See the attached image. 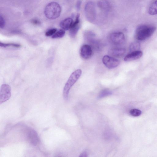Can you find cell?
I'll list each match as a JSON object with an SVG mask.
<instances>
[{"label": "cell", "mask_w": 157, "mask_h": 157, "mask_svg": "<svg viewBox=\"0 0 157 157\" xmlns=\"http://www.w3.org/2000/svg\"><path fill=\"white\" fill-rule=\"evenodd\" d=\"M5 20L1 14L0 16V27L1 28H3L5 25Z\"/></svg>", "instance_id": "obj_22"}, {"label": "cell", "mask_w": 157, "mask_h": 157, "mask_svg": "<svg viewBox=\"0 0 157 157\" xmlns=\"http://www.w3.org/2000/svg\"><path fill=\"white\" fill-rule=\"evenodd\" d=\"M87 152L86 151H84L80 154L78 157H87Z\"/></svg>", "instance_id": "obj_25"}, {"label": "cell", "mask_w": 157, "mask_h": 157, "mask_svg": "<svg viewBox=\"0 0 157 157\" xmlns=\"http://www.w3.org/2000/svg\"><path fill=\"white\" fill-rule=\"evenodd\" d=\"M57 31V29L53 28L49 29L46 32L45 35L46 36H53Z\"/></svg>", "instance_id": "obj_21"}, {"label": "cell", "mask_w": 157, "mask_h": 157, "mask_svg": "<svg viewBox=\"0 0 157 157\" xmlns=\"http://www.w3.org/2000/svg\"><path fill=\"white\" fill-rule=\"evenodd\" d=\"M31 22L32 24L36 25H39L41 24V22L40 21L36 18L32 19Z\"/></svg>", "instance_id": "obj_23"}, {"label": "cell", "mask_w": 157, "mask_h": 157, "mask_svg": "<svg viewBox=\"0 0 157 157\" xmlns=\"http://www.w3.org/2000/svg\"><path fill=\"white\" fill-rule=\"evenodd\" d=\"M92 54L91 47L88 44L83 45L80 49V54L82 57L85 59L89 58Z\"/></svg>", "instance_id": "obj_9"}, {"label": "cell", "mask_w": 157, "mask_h": 157, "mask_svg": "<svg viewBox=\"0 0 157 157\" xmlns=\"http://www.w3.org/2000/svg\"><path fill=\"white\" fill-rule=\"evenodd\" d=\"M130 114L134 117H137L140 116L141 113V111L140 110L136 109H132L130 111Z\"/></svg>", "instance_id": "obj_20"}, {"label": "cell", "mask_w": 157, "mask_h": 157, "mask_svg": "<svg viewBox=\"0 0 157 157\" xmlns=\"http://www.w3.org/2000/svg\"><path fill=\"white\" fill-rule=\"evenodd\" d=\"M143 52L140 50L132 52L125 56L124 60L125 61H130L136 60L141 58Z\"/></svg>", "instance_id": "obj_10"}, {"label": "cell", "mask_w": 157, "mask_h": 157, "mask_svg": "<svg viewBox=\"0 0 157 157\" xmlns=\"http://www.w3.org/2000/svg\"><path fill=\"white\" fill-rule=\"evenodd\" d=\"M82 1L81 0H78L77 1L76 4V8L77 10H79L80 9Z\"/></svg>", "instance_id": "obj_24"}, {"label": "cell", "mask_w": 157, "mask_h": 157, "mask_svg": "<svg viewBox=\"0 0 157 157\" xmlns=\"http://www.w3.org/2000/svg\"><path fill=\"white\" fill-rule=\"evenodd\" d=\"M73 22V20L71 18L68 17L62 20L60 22V26L62 29L67 30L70 29Z\"/></svg>", "instance_id": "obj_12"}, {"label": "cell", "mask_w": 157, "mask_h": 157, "mask_svg": "<svg viewBox=\"0 0 157 157\" xmlns=\"http://www.w3.org/2000/svg\"><path fill=\"white\" fill-rule=\"evenodd\" d=\"M0 46L1 47L6 48V47L12 46L15 48H19L21 47V45L19 44L14 43H0Z\"/></svg>", "instance_id": "obj_19"}, {"label": "cell", "mask_w": 157, "mask_h": 157, "mask_svg": "<svg viewBox=\"0 0 157 157\" xmlns=\"http://www.w3.org/2000/svg\"><path fill=\"white\" fill-rule=\"evenodd\" d=\"M84 11L85 16L90 22L94 21L96 18V10L94 3L92 1L87 2L86 4Z\"/></svg>", "instance_id": "obj_4"}, {"label": "cell", "mask_w": 157, "mask_h": 157, "mask_svg": "<svg viewBox=\"0 0 157 157\" xmlns=\"http://www.w3.org/2000/svg\"><path fill=\"white\" fill-rule=\"evenodd\" d=\"M61 9L57 2H52L49 3L45 7L44 13L46 17L50 19H55L60 15Z\"/></svg>", "instance_id": "obj_2"}, {"label": "cell", "mask_w": 157, "mask_h": 157, "mask_svg": "<svg viewBox=\"0 0 157 157\" xmlns=\"http://www.w3.org/2000/svg\"><path fill=\"white\" fill-rule=\"evenodd\" d=\"M102 61L104 65L110 69L117 67L120 63L119 60L108 55L104 56L102 58Z\"/></svg>", "instance_id": "obj_6"}, {"label": "cell", "mask_w": 157, "mask_h": 157, "mask_svg": "<svg viewBox=\"0 0 157 157\" xmlns=\"http://www.w3.org/2000/svg\"><path fill=\"white\" fill-rule=\"evenodd\" d=\"M156 30L155 27L147 25H141L137 28L135 33L136 39L144 40L151 36Z\"/></svg>", "instance_id": "obj_1"}, {"label": "cell", "mask_w": 157, "mask_h": 157, "mask_svg": "<svg viewBox=\"0 0 157 157\" xmlns=\"http://www.w3.org/2000/svg\"><path fill=\"white\" fill-rule=\"evenodd\" d=\"M111 42L116 45L123 44L125 41V37L124 33L121 32H115L111 33L109 36Z\"/></svg>", "instance_id": "obj_7"}, {"label": "cell", "mask_w": 157, "mask_h": 157, "mask_svg": "<svg viewBox=\"0 0 157 157\" xmlns=\"http://www.w3.org/2000/svg\"><path fill=\"white\" fill-rule=\"evenodd\" d=\"M82 71L78 69L74 71L71 74L66 82L63 91V95L65 100H67L70 89L80 77Z\"/></svg>", "instance_id": "obj_3"}, {"label": "cell", "mask_w": 157, "mask_h": 157, "mask_svg": "<svg viewBox=\"0 0 157 157\" xmlns=\"http://www.w3.org/2000/svg\"><path fill=\"white\" fill-rule=\"evenodd\" d=\"M148 13L151 15L157 14V0L151 4L148 9Z\"/></svg>", "instance_id": "obj_14"}, {"label": "cell", "mask_w": 157, "mask_h": 157, "mask_svg": "<svg viewBox=\"0 0 157 157\" xmlns=\"http://www.w3.org/2000/svg\"><path fill=\"white\" fill-rule=\"evenodd\" d=\"M98 5L100 8L103 10H108L110 7L109 3L105 0L99 1L98 3Z\"/></svg>", "instance_id": "obj_15"}, {"label": "cell", "mask_w": 157, "mask_h": 157, "mask_svg": "<svg viewBox=\"0 0 157 157\" xmlns=\"http://www.w3.org/2000/svg\"><path fill=\"white\" fill-rule=\"evenodd\" d=\"M65 34V30L60 29L56 32V33L52 36V38H61L63 37Z\"/></svg>", "instance_id": "obj_18"}, {"label": "cell", "mask_w": 157, "mask_h": 157, "mask_svg": "<svg viewBox=\"0 0 157 157\" xmlns=\"http://www.w3.org/2000/svg\"><path fill=\"white\" fill-rule=\"evenodd\" d=\"M140 47V43L137 41L132 42L130 45L129 50L130 52L139 50Z\"/></svg>", "instance_id": "obj_16"}, {"label": "cell", "mask_w": 157, "mask_h": 157, "mask_svg": "<svg viewBox=\"0 0 157 157\" xmlns=\"http://www.w3.org/2000/svg\"><path fill=\"white\" fill-rule=\"evenodd\" d=\"M80 14L77 13L75 21H73L69 30V35L72 38L75 37L77 35L80 28Z\"/></svg>", "instance_id": "obj_8"}, {"label": "cell", "mask_w": 157, "mask_h": 157, "mask_svg": "<svg viewBox=\"0 0 157 157\" xmlns=\"http://www.w3.org/2000/svg\"><path fill=\"white\" fill-rule=\"evenodd\" d=\"M85 39L89 42L93 44V45L95 44L96 40L95 39V35L92 32L87 31L84 34Z\"/></svg>", "instance_id": "obj_13"}, {"label": "cell", "mask_w": 157, "mask_h": 157, "mask_svg": "<svg viewBox=\"0 0 157 157\" xmlns=\"http://www.w3.org/2000/svg\"><path fill=\"white\" fill-rule=\"evenodd\" d=\"M112 93L111 91L109 90L105 89L101 90L100 92L99 95V98H102L109 95H110Z\"/></svg>", "instance_id": "obj_17"}, {"label": "cell", "mask_w": 157, "mask_h": 157, "mask_svg": "<svg viewBox=\"0 0 157 157\" xmlns=\"http://www.w3.org/2000/svg\"><path fill=\"white\" fill-rule=\"evenodd\" d=\"M11 96V89L10 86L6 84H2L0 90V104L8 100Z\"/></svg>", "instance_id": "obj_5"}, {"label": "cell", "mask_w": 157, "mask_h": 157, "mask_svg": "<svg viewBox=\"0 0 157 157\" xmlns=\"http://www.w3.org/2000/svg\"><path fill=\"white\" fill-rule=\"evenodd\" d=\"M125 52V49L124 48H113L110 49L109 54L111 56L116 57H120L123 56Z\"/></svg>", "instance_id": "obj_11"}]
</instances>
